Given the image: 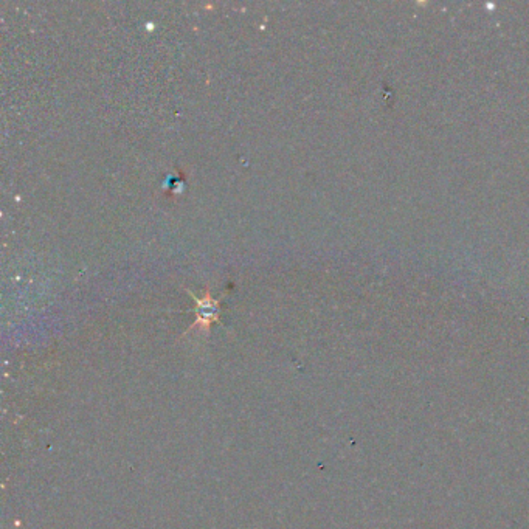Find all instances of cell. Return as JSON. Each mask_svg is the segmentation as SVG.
Masks as SVG:
<instances>
[{"label":"cell","mask_w":529,"mask_h":529,"mask_svg":"<svg viewBox=\"0 0 529 529\" xmlns=\"http://www.w3.org/2000/svg\"><path fill=\"white\" fill-rule=\"evenodd\" d=\"M196 303V322L191 328H199V329H208L213 322H216L219 317V300L211 297L210 287H206L203 291L202 297H196L191 291H188Z\"/></svg>","instance_id":"obj_1"}]
</instances>
